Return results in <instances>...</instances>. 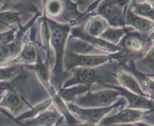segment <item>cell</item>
Masks as SVG:
<instances>
[{"instance_id": "obj_21", "label": "cell", "mask_w": 154, "mask_h": 126, "mask_svg": "<svg viewBox=\"0 0 154 126\" xmlns=\"http://www.w3.org/2000/svg\"><path fill=\"white\" fill-rule=\"evenodd\" d=\"M123 34V31L121 29H110L103 35V37L107 39L112 43H116Z\"/></svg>"}, {"instance_id": "obj_13", "label": "cell", "mask_w": 154, "mask_h": 126, "mask_svg": "<svg viewBox=\"0 0 154 126\" xmlns=\"http://www.w3.org/2000/svg\"><path fill=\"white\" fill-rule=\"evenodd\" d=\"M20 47L17 43H9L0 45V63L11 59L18 54Z\"/></svg>"}, {"instance_id": "obj_2", "label": "cell", "mask_w": 154, "mask_h": 126, "mask_svg": "<svg viewBox=\"0 0 154 126\" xmlns=\"http://www.w3.org/2000/svg\"><path fill=\"white\" fill-rule=\"evenodd\" d=\"M120 95V92L116 89H107L97 92L88 91L77 97L74 105L85 108L109 107L114 104Z\"/></svg>"}, {"instance_id": "obj_26", "label": "cell", "mask_w": 154, "mask_h": 126, "mask_svg": "<svg viewBox=\"0 0 154 126\" xmlns=\"http://www.w3.org/2000/svg\"><path fill=\"white\" fill-rule=\"evenodd\" d=\"M119 126H140V125H139L138 124H131V123H129V124H122V125H119Z\"/></svg>"}, {"instance_id": "obj_5", "label": "cell", "mask_w": 154, "mask_h": 126, "mask_svg": "<svg viewBox=\"0 0 154 126\" xmlns=\"http://www.w3.org/2000/svg\"><path fill=\"white\" fill-rule=\"evenodd\" d=\"M67 28L55 25L51 30V43L54 47L56 54V63L53 72L56 75H59L63 72V47L66 40Z\"/></svg>"}, {"instance_id": "obj_7", "label": "cell", "mask_w": 154, "mask_h": 126, "mask_svg": "<svg viewBox=\"0 0 154 126\" xmlns=\"http://www.w3.org/2000/svg\"><path fill=\"white\" fill-rule=\"evenodd\" d=\"M107 87H111L120 92L121 95H123L126 98L129 103V108H135V109H150L154 110V101L149 100L146 96L139 95V94L132 93L129 91L126 90L123 88L114 86V85H106Z\"/></svg>"}, {"instance_id": "obj_10", "label": "cell", "mask_w": 154, "mask_h": 126, "mask_svg": "<svg viewBox=\"0 0 154 126\" xmlns=\"http://www.w3.org/2000/svg\"><path fill=\"white\" fill-rule=\"evenodd\" d=\"M1 105L9 108L13 114H19L26 107V101L13 88H9V91L3 97Z\"/></svg>"}, {"instance_id": "obj_24", "label": "cell", "mask_w": 154, "mask_h": 126, "mask_svg": "<svg viewBox=\"0 0 154 126\" xmlns=\"http://www.w3.org/2000/svg\"><path fill=\"white\" fill-rule=\"evenodd\" d=\"M69 126H104V125H97V124H91V123H87L85 122L84 124H74V125H69Z\"/></svg>"}, {"instance_id": "obj_1", "label": "cell", "mask_w": 154, "mask_h": 126, "mask_svg": "<svg viewBox=\"0 0 154 126\" xmlns=\"http://www.w3.org/2000/svg\"><path fill=\"white\" fill-rule=\"evenodd\" d=\"M100 68L94 67H76L71 69V77L68 81L65 82L63 88H67L73 85H90L92 83L99 82H114L112 75L107 71H101Z\"/></svg>"}, {"instance_id": "obj_22", "label": "cell", "mask_w": 154, "mask_h": 126, "mask_svg": "<svg viewBox=\"0 0 154 126\" xmlns=\"http://www.w3.org/2000/svg\"><path fill=\"white\" fill-rule=\"evenodd\" d=\"M18 20V15L13 13H0V21L6 24L15 23Z\"/></svg>"}, {"instance_id": "obj_11", "label": "cell", "mask_w": 154, "mask_h": 126, "mask_svg": "<svg viewBox=\"0 0 154 126\" xmlns=\"http://www.w3.org/2000/svg\"><path fill=\"white\" fill-rule=\"evenodd\" d=\"M74 87H67V88H63L60 89L58 91L57 96L60 99L63 100L66 102H70V101H74L77 97L80 95L85 94L90 88L89 85H73Z\"/></svg>"}, {"instance_id": "obj_18", "label": "cell", "mask_w": 154, "mask_h": 126, "mask_svg": "<svg viewBox=\"0 0 154 126\" xmlns=\"http://www.w3.org/2000/svg\"><path fill=\"white\" fill-rule=\"evenodd\" d=\"M105 27L104 21L101 20H94L91 22L88 26L89 33L93 36H98L100 33L103 32Z\"/></svg>"}, {"instance_id": "obj_23", "label": "cell", "mask_w": 154, "mask_h": 126, "mask_svg": "<svg viewBox=\"0 0 154 126\" xmlns=\"http://www.w3.org/2000/svg\"><path fill=\"white\" fill-rule=\"evenodd\" d=\"M60 9H61V5L57 0H52L48 3V5H47V10H48L50 14H58L60 13Z\"/></svg>"}, {"instance_id": "obj_4", "label": "cell", "mask_w": 154, "mask_h": 126, "mask_svg": "<svg viewBox=\"0 0 154 126\" xmlns=\"http://www.w3.org/2000/svg\"><path fill=\"white\" fill-rule=\"evenodd\" d=\"M119 104L111 105L104 108H80L74 104L67 103V107L68 110L73 112L74 115L81 119L84 122L98 124L102 120V118L112 110Z\"/></svg>"}, {"instance_id": "obj_20", "label": "cell", "mask_w": 154, "mask_h": 126, "mask_svg": "<svg viewBox=\"0 0 154 126\" xmlns=\"http://www.w3.org/2000/svg\"><path fill=\"white\" fill-rule=\"evenodd\" d=\"M136 11L140 16L146 17L154 16V9L148 3L136 4Z\"/></svg>"}, {"instance_id": "obj_15", "label": "cell", "mask_w": 154, "mask_h": 126, "mask_svg": "<svg viewBox=\"0 0 154 126\" xmlns=\"http://www.w3.org/2000/svg\"><path fill=\"white\" fill-rule=\"evenodd\" d=\"M129 21L132 26H134L136 29L140 31H149L154 27V23L140 16L131 15L129 17Z\"/></svg>"}, {"instance_id": "obj_12", "label": "cell", "mask_w": 154, "mask_h": 126, "mask_svg": "<svg viewBox=\"0 0 154 126\" xmlns=\"http://www.w3.org/2000/svg\"><path fill=\"white\" fill-rule=\"evenodd\" d=\"M139 70L143 73H154V46L149 50L146 57L136 63Z\"/></svg>"}, {"instance_id": "obj_27", "label": "cell", "mask_w": 154, "mask_h": 126, "mask_svg": "<svg viewBox=\"0 0 154 126\" xmlns=\"http://www.w3.org/2000/svg\"><path fill=\"white\" fill-rule=\"evenodd\" d=\"M151 1H154V0H151Z\"/></svg>"}, {"instance_id": "obj_8", "label": "cell", "mask_w": 154, "mask_h": 126, "mask_svg": "<svg viewBox=\"0 0 154 126\" xmlns=\"http://www.w3.org/2000/svg\"><path fill=\"white\" fill-rule=\"evenodd\" d=\"M60 115L57 111H43L31 119H26V126H54L60 121Z\"/></svg>"}, {"instance_id": "obj_19", "label": "cell", "mask_w": 154, "mask_h": 126, "mask_svg": "<svg viewBox=\"0 0 154 126\" xmlns=\"http://www.w3.org/2000/svg\"><path fill=\"white\" fill-rule=\"evenodd\" d=\"M20 70V66H13V67H6V68H0V81H4V80H8L13 78L18 74Z\"/></svg>"}, {"instance_id": "obj_6", "label": "cell", "mask_w": 154, "mask_h": 126, "mask_svg": "<svg viewBox=\"0 0 154 126\" xmlns=\"http://www.w3.org/2000/svg\"><path fill=\"white\" fill-rule=\"evenodd\" d=\"M144 112L140 109L126 108L116 115L106 118L102 121V125L109 126L115 124H129L140 121L143 118Z\"/></svg>"}, {"instance_id": "obj_9", "label": "cell", "mask_w": 154, "mask_h": 126, "mask_svg": "<svg viewBox=\"0 0 154 126\" xmlns=\"http://www.w3.org/2000/svg\"><path fill=\"white\" fill-rule=\"evenodd\" d=\"M115 77L118 80L124 88L132 93L139 94V95L146 96V94L142 89L141 86L139 84L137 80L136 79L134 76L131 74L130 73L127 72L125 70H118L115 74Z\"/></svg>"}, {"instance_id": "obj_25", "label": "cell", "mask_w": 154, "mask_h": 126, "mask_svg": "<svg viewBox=\"0 0 154 126\" xmlns=\"http://www.w3.org/2000/svg\"><path fill=\"white\" fill-rule=\"evenodd\" d=\"M11 87V85H8L6 83H0V90H2V89L5 88H9Z\"/></svg>"}, {"instance_id": "obj_3", "label": "cell", "mask_w": 154, "mask_h": 126, "mask_svg": "<svg viewBox=\"0 0 154 126\" xmlns=\"http://www.w3.org/2000/svg\"><path fill=\"white\" fill-rule=\"evenodd\" d=\"M115 56H95V55H78L68 53L66 56L63 67L70 70L76 67H97L105 64Z\"/></svg>"}, {"instance_id": "obj_14", "label": "cell", "mask_w": 154, "mask_h": 126, "mask_svg": "<svg viewBox=\"0 0 154 126\" xmlns=\"http://www.w3.org/2000/svg\"><path fill=\"white\" fill-rule=\"evenodd\" d=\"M36 60V51L33 45H27L24 47L20 57L16 61L19 63H32Z\"/></svg>"}, {"instance_id": "obj_16", "label": "cell", "mask_w": 154, "mask_h": 126, "mask_svg": "<svg viewBox=\"0 0 154 126\" xmlns=\"http://www.w3.org/2000/svg\"><path fill=\"white\" fill-rule=\"evenodd\" d=\"M53 99H48L47 101H44V102L40 103L38 105H36V107H32L30 108V110L28 111L27 112H25L23 113V115H21L19 117V119L20 120H25V119L30 118L33 117V116H36V115H38L39 113L42 112L43 111L46 110V108H48V106L51 105V104L52 103Z\"/></svg>"}, {"instance_id": "obj_17", "label": "cell", "mask_w": 154, "mask_h": 126, "mask_svg": "<svg viewBox=\"0 0 154 126\" xmlns=\"http://www.w3.org/2000/svg\"><path fill=\"white\" fill-rule=\"evenodd\" d=\"M125 46L129 51L132 52H140L143 50L144 43L140 38L136 36H131L125 40Z\"/></svg>"}]
</instances>
